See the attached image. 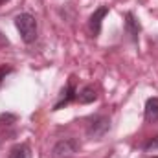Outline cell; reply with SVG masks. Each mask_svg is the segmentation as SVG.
Returning a JSON list of instances; mask_svg holds the SVG:
<instances>
[{"instance_id":"obj_7","label":"cell","mask_w":158,"mask_h":158,"mask_svg":"<svg viewBox=\"0 0 158 158\" xmlns=\"http://www.w3.org/2000/svg\"><path fill=\"white\" fill-rule=\"evenodd\" d=\"M96 99H98V92H96V88H94V86H90V85L83 86V88L77 92V98H76V101L83 103V105L92 103V101H96Z\"/></svg>"},{"instance_id":"obj_3","label":"cell","mask_w":158,"mask_h":158,"mask_svg":"<svg viewBox=\"0 0 158 158\" xmlns=\"http://www.w3.org/2000/svg\"><path fill=\"white\" fill-rule=\"evenodd\" d=\"M110 129V119L107 118V116H94V118L90 119V123H88V127H86V132H88V136H94V138H101V136H105L107 134V131Z\"/></svg>"},{"instance_id":"obj_14","label":"cell","mask_w":158,"mask_h":158,"mask_svg":"<svg viewBox=\"0 0 158 158\" xmlns=\"http://www.w3.org/2000/svg\"><path fill=\"white\" fill-rule=\"evenodd\" d=\"M155 158H158V156H155Z\"/></svg>"},{"instance_id":"obj_8","label":"cell","mask_w":158,"mask_h":158,"mask_svg":"<svg viewBox=\"0 0 158 158\" xmlns=\"http://www.w3.org/2000/svg\"><path fill=\"white\" fill-rule=\"evenodd\" d=\"M143 116H145V121H156L158 119V98H149L147 99Z\"/></svg>"},{"instance_id":"obj_4","label":"cell","mask_w":158,"mask_h":158,"mask_svg":"<svg viewBox=\"0 0 158 158\" xmlns=\"http://www.w3.org/2000/svg\"><path fill=\"white\" fill-rule=\"evenodd\" d=\"M109 11H110L109 6H101V7H98V9L90 15V19H88V30H90L92 37H98V35H99V31H101V22H103L105 15H107Z\"/></svg>"},{"instance_id":"obj_12","label":"cell","mask_w":158,"mask_h":158,"mask_svg":"<svg viewBox=\"0 0 158 158\" xmlns=\"http://www.w3.org/2000/svg\"><path fill=\"white\" fill-rule=\"evenodd\" d=\"M4 46H9V40H7V37L0 31V48H4Z\"/></svg>"},{"instance_id":"obj_10","label":"cell","mask_w":158,"mask_h":158,"mask_svg":"<svg viewBox=\"0 0 158 158\" xmlns=\"http://www.w3.org/2000/svg\"><path fill=\"white\" fill-rule=\"evenodd\" d=\"M143 149H145V151H156L158 149V136L153 138V140H149V142L143 145Z\"/></svg>"},{"instance_id":"obj_2","label":"cell","mask_w":158,"mask_h":158,"mask_svg":"<svg viewBox=\"0 0 158 158\" xmlns=\"http://www.w3.org/2000/svg\"><path fill=\"white\" fill-rule=\"evenodd\" d=\"M77 149H79L77 140H74V138H64V140H61V142H57V143L53 145L52 156L53 158H70L77 153Z\"/></svg>"},{"instance_id":"obj_9","label":"cell","mask_w":158,"mask_h":158,"mask_svg":"<svg viewBox=\"0 0 158 158\" xmlns=\"http://www.w3.org/2000/svg\"><path fill=\"white\" fill-rule=\"evenodd\" d=\"M9 158H31V149L26 143H19L15 147H11Z\"/></svg>"},{"instance_id":"obj_11","label":"cell","mask_w":158,"mask_h":158,"mask_svg":"<svg viewBox=\"0 0 158 158\" xmlns=\"http://www.w3.org/2000/svg\"><path fill=\"white\" fill-rule=\"evenodd\" d=\"M11 72H13V68H11V66H6V64H2V66H0V85L4 83L6 76H7V74H11Z\"/></svg>"},{"instance_id":"obj_6","label":"cell","mask_w":158,"mask_h":158,"mask_svg":"<svg viewBox=\"0 0 158 158\" xmlns=\"http://www.w3.org/2000/svg\"><path fill=\"white\" fill-rule=\"evenodd\" d=\"M76 98H77V90H76V85H74V77L68 81V85L63 88V92H61V98H59V101L53 105V110H59V109H63V107H66L70 101H76Z\"/></svg>"},{"instance_id":"obj_1","label":"cell","mask_w":158,"mask_h":158,"mask_svg":"<svg viewBox=\"0 0 158 158\" xmlns=\"http://www.w3.org/2000/svg\"><path fill=\"white\" fill-rule=\"evenodd\" d=\"M15 28L19 30L20 37L26 44H31L37 39V33H39V24L35 20V17L31 13H20L15 17Z\"/></svg>"},{"instance_id":"obj_13","label":"cell","mask_w":158,"mask_h":158,"mask_svg":"<svg viewBox=\"0 0 158 158\" xmlns=\"http://www.w3.org/2000/svg\"><path fill=\"white\" fill-rule=\"evenodd\" d=\"M4 2H7V0H0V4H4Z\"/></svg>"},{"instance_id":"obj_5","label":"cell","mask_w":158,"mask_h":158,"mask_svg":"<svg viewBox=\"0 0 158 158\" xmlns=\"http://www.w3.org/2000/svg\"><path fill=\"white\" fill-rule=\"evenodd\" d=\"M140 31H142V28H140V22H138V19L134 17V13H132V11L125 13V35L132 40V42H138Z\"/></svg>"}]
</instances>
